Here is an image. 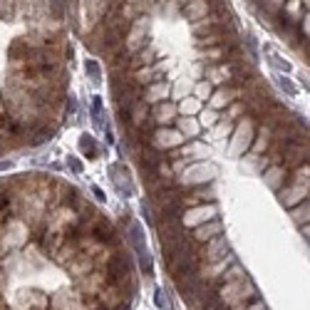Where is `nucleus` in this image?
I'll return each instance as SVG.
<instances>
[{
	"mask_svg": "<svg viewBox=\"0 0 310 310\" xmlns=\"http://www.w3.org/2000/svg\"><path fill=\"white\" fill-rule=\"evenodd\" d=\"M166 295H164V291H157V305L162 310H169V300H164Z\"/></svg>",
	"mask_w": 310,
	"mask_h": 310,
	"instance_id": "nucleus-29",
	"label": "nucleus"
},
{
	"mask_svg": "<svg viewBox=\"0 0 310 310\" xmlns=\"http://www.w3.org/2000/svg\"><path fill=\"white\" fill-rule=\"evenodd\" d=\"M92 191H95V196H97V198H104V194H102V189H97V186H92Z\"/></svg>",
	"mask_w": 310,
	"mask_h": 310,
	"instance_id": "nucleus-31",
	"label": "nucleus"
},
{
	"mask_svg": "<svg viewBox=\"0 0 310 310\" xmlns=\"http://www.w3.org/2000/svg\"><path fill=\"white\" fill-rule=\"evenodd\" d=\"M273 144V127L268 124V127H263L256 137H253V142H251V149L256 151V154H265L268 149Z\"/></svg>",
	"mask_w": 310,
	"mask_h": 310,
	"instance_id": "nucleus-16",
	"label": "nucleus"
},
{
	"mask_svg": "<svg viewBox=\"0 0 310 310\" xmlns=\"http://www.w3.org/2000/svg\"><path fill=\"white\" fill-rule=\"evenodd\" d=\"M196 117H198L196 122H198L201 127H206V129H211L216 122H221V115H218V109H211V107H209V109H201V112H198Z\"/></svg>",
	"mask_w": 310,
	"mask_h": 310,
	"instance_id": "nucleus-19",
	"label": "nucleus"
},
{
	"mask_svg": "<svg viewBox=\"0 0 310 310\" xmlns=\"http://www.w3.org/2000/svg\"><path fill=\"white\" fill-rule=\"evenodd\" d=\"M176 157H184L186 162H194V159H206L209 157V147L206 144H198V142H191V144H181L174 151Z\"/></svg>",
	"mask_w": 310,
	"mask_h": 310,
	"instance_id": "nucleus-15",
	"label": "nucleus"
},
{
	"mask_svg": "<svg viewBox=\"0 0 310 310\" xmlns=\"http://www.w3.org/2000/svg\"><path fill=\"white\" fill-rule=\"evenodd\" d=\"M176 109H179L184 117H191V115H198L201 109H204V102L196 97H189V99H181L179 104H176Z\"/></svg>",
	"mask_w": 310,
	"mask_h": 310,
	"instance_id": "nucleus-18",
	"label": "nucleus"
},
{
	"mask_svg": "<svg viewBox=\"0 0 310 310\" xmlns=\"http://www.w3.org/2000/svg\"><path fill=\"white\" fill-rule=\"evenodd\" d=\"M84 72L90 75V80H92V82L102 80V70H99V65L95 62V60H87V62H84Z\"/></svg>",
	"mask_w": 310,
	"mask_h": 310,
	"instance_id": "nucleus-22",
	"label": "nucleus"
},
{
	"mask_svg": "<svg viewBox=\"0 0 310 310\" xmlns=\"http://www.w3.org/2000/svg\"><path fill=\"white\" fill-rule=\"evenodd\" d=\"M243 95V90L241 87H231V84H224V87H218V90H213L211 97H209V107L211 109H226L231 102H236V99Z\"/></svg>",
	"mask_w": 310,
	"mask_h": 310,
	"instance_id": "nucleus-5",
	"label": "nucleus"
},
{
	"mask_svg": "<svg viewBox=\"0 0 310 310\" xmlns=\"http://www.w3.org/2000/svg\"><path fill=\"white\" fill-rule=\"evenodd\" d=\"M201 57H206L211 62H224V48H206L201 52Z\"/></svg>",
	"mask_w": 310,
	"mask_h": 310,
	"instance_id": "nucleus-23",
	"label": "nucleus"
},
{
	"mask_svg": "<svg viewBox=\"0 0 310 310\" xmlns=\"http://www.w3.org/2000/svg\"><path fill=\"white\" fill-rule=\"evenodd\" d=\"M226 253H229V243H226V238L218 233V236H213V238L206 241V248H204V253H201L198 258H206L209 263H216V261H221Z\"/></svg>",
	"mask_w": 310,
	"mask_h": 310,
	"instance_id": "nucleus-7",
	"label": "nucleus"
},
{
	"mask_svg": "<svg viewBox=\"0 0 310 310\" xmlns=\"http://www.w3.org/2000/svg\"><path fill=\"white\" fill-rule=\"evenodd\" d=\"M99 112H102V97H92V117L99 122Z\"/></svg>",
	"mask_w": 310,
	"mask_h": 310,
	"instance_id": "nucleus-28",
	"label": "nucleus"
},
{
	"mask_svg": "<svg viewBox=\"0 0 310 310\" xmlns=\"http://www.w3.org/2000/svg\"><path fill=\"white\" fill-rule=\"evenodd\" d=\"M50 134H52L50 129H40V131H37V134L33 137V139H30V144H42L45 139H50Z\"/></svg>",
	"mask_w": 310,
	"mask_h": 310,
	"instance_id": "nucleus-26",
	"label": "nucleus"
},
{
	"mask_svg": "<svg viewBox=\"0 0 310 310\" xmlns=\"http://www.w3.org/2000/svg\"><path fill=\"white\" fill-rule=\"evenodd\" d=\"M211 92H213V84L209 80H201L198 84L194 87V97L196 99H201V102H206V99L211 97Z\"/></svg>",
	"mask_w": 310,
	"mask_h": 310,
	"instance_id": "nucleus-21",
	"label": "nucleus"
},
{
	"mask_svg": "<svg viewBox=\"0 0 310 310\" xmlns=\"http://www.w3.org/2000/svg\"><path fill=\"white\" fill-rule=\"evenodd\" d=\"M276 194H278V198L288 206V209H293V206H298L303 198H308V186H295V184H288V186H280Z\"/></svg>",
	"mask_w": 310,
	"mask_h": 310,
	"instance_id": "nucleus-8",
	"label": "nucleus"
},
{
	"mask_svg": "<svg viewBox=\"0 0 310 310\" xmlns=\"http://www.w3.org/2000/svg\"><path fill=\"white\" fill-rule=\"evenodd\" d=\"M288 176H291V171H288L285 166H280V164H271V166L263 169V181H265L273 191H278V189L288 181Z\"/></svg>",
	"mask_w": 310,
	"mask_h": 310,
	"instance_id": "nucleus-11",
	"label": "nucleus"
},
{
	"mask_svg": "<svg viewBox=\"0 0 310 310\" xmlns=\"http://www.w3.org/2000/svg\"><path fill=\"white\" fill-rule=\"evenodd\" d=\"M218 176V169L209 162H196L189 169H184L181 179L176 181V186H201L206 181H211Z\"/></svg>",
	"mask_w": 310,
	"mask_h": 310,
	"instance_id": "nucleus-2",
	"label": "nucleus"
},
{
	"mask_svg": "<svg viewBox=\"0 0 310 310\" xmlns=\"http://www.w3.org/2000/svg\"><path fill=\"white\" fill-rule=\"evenodd\" d=\"M176 115H179V109H176V104L174 102H157L154 104V109L149 112V117H151V124H157V127H164V124H169V122H174L176 119Z\"/></svg>",
	"mask_w": 310,
	"mask_h": 310,
	"instance_id": "nucleus-6",
	"label": "nucleus"
},
{
	"mask_svg": "<svg viewBox=\"0 0 310 310\" xmlns=\"http://www.w3.org/2000/svg\"><path fill=\"white\" fill-rule=\"evenodd\" d=\"M209 201H213V191L211 189H206L204 184L201 186H191V191L189 194L181 196V204L186 206H198V204H209Z\"/></svg>",
	"mask_w": 310,
	"mask_h": 310,
	"instance_id": "nucleus-14",
	"label": "nucleus"
},
{
	"mask_svg": "<svg viewBox=\"0 0 310 310\" xmlns=\"http://www.w3.org/2000/svg\"><path fill=\"white\" fill-rule=\"evenodd\" d=\"M256 137V122L251 117H241V122L233 127V139H231L229 154L231 157H241L251 149V142Z\"/></svg>",
	"mask_w": 310,
	"mask_h": 310,
	"instance_id": "nucleus-1",
	"label": "nucleus"
},
{
	"mask_svg": "<svg viewBox=\"0 0 310 310\" xmlns=\"http://www.w3.org/2000/svg\"><path fill=\"white\" fill-rule=\"evenodd\" d=\"M209 10H211V3L209 0H186V3H181V15L186 17V20H198V17L209 15Z\"/></svg>",
	"mask_w": 310,
	"mask_h": 310,
	"instance_id": "nucleus-12",
	"label": "nucleus"
},
{
	"mask_svg": "<svg viewBox=\"0 0 310 310\" xmlns=\"http://www.w3.org/2000/svg\"><path fill=\"white\" fill-rule=\"evenodd\" d=\"M176 129L184 134V137H198V131H201V124L196 122V119H191V117H179L176 119Z\"/></svg>",
	"mask_w": 310,
	"mask_h": 310,
	"instance_id": "nucleus-17",
	"label": "nucleus"
},
{
	"mask_svg": "<svg viewBox=\"0 0 310 310\" xmlns=\"http://www.w3.org/2000/svg\"><path fill=\"white\" fill-rule=\"evenodd\" d=\"M184 142H186V137L179 129H171V127H154L147 139L149 147L159 149V151H164V149H176Z\"/></svg>",
	"mask_w": 310,
	"mask_h": 310,
	"instance_id": "nucleus-3",
	"label": "nucleus"
},
{
	"mask_svg": "<svg viewBox=\"0 0 310 310\" xmlns=\"http://www.w3.org/2000/svg\"><path fill=\"white\" fill-rule=\"evenodd\" d=\"M265 52H268V55L273 57V65H276L278 70H285V72L291 70V65H288V62H285V60H283V57H280V55H278V52H276L273 48H265Z\"/></svg>",
	"mask_w": 310,
	"mask_h": 310,
	"instance_id": "nucleus-25",
	"label": "nucleus"
},
{
	"mask_svg": "<svg viewBox=\"0 0 310 310\" xmlns=\"http://www.w3.org/2000/svg\"><path fill=\"white\" fill-rule=\"evenodd\" d=\"M157 62H159V55L154 52L151 45H144V48H139L137 52H131V55H129L127 67L137 70V67H149V65H157Z\"/></svg>",
	"mask_w": 310,
	"mask_h": 310,
	"instance_id": "nucleus-9",
	"label": "nucleus"
},
{
	"mask_svg": "<svg viewBox=\"0 0 310 310\" xmlns=\"http://www.w3.org/2000/svg\"><path fill=\"white\" fill-rule=\"evenodd\" d=\"M169 92H171V87H169L166 80L151 82L147 87H142V99H144L147 104H157V102H164V99L169 97Z\"/></svg>",
	"mask_w": 310,
	"mask_h": 310,
	"instance_id": "nucleus-10",
	"label": "nucleus"
},
{
	"mask_svg": "<svg viewBox=\"0 0 310 310\" xmlns=\"http://www.w3.org/2000/svg\"><path fill=\"white\" fill-rule=\"evenodd\" d=\"M278 84H280V87H283V90H285L288 95H295V92H298V90H295V84H291V82L285 80L283 75H278Z\"/></svg>",
	"mask_w": 310,
	"mask_h": 310,
	"instance_id": "nucleus-27",
	"label": "nucleus"
},
{
	"mask_svg": "<svg viewBox=\"0 0 310 310\" xmlns=\"http://www.w3.org/2000/svg\"><path fill=\"white\" fill-rule=\"evenodd\" d=\"M80 151L87 157V159H95V157H97V144H95V139H92L90 134H84L80 139Z\"/></svg>",
	"mask_w": 310,
	"mask_h": 310,
	"instance_id": "nucleus-20",
	"label": "nucleus"
},
{
	"mask_svg": "<svg viewBox=\"0 0 310 310\" xmlns=\"http://www.w3.org/2000/svg\"><path fill=\"white\" fill-rule=\"evenodd\" d=\"M218 216V206L209 201V204H198V206H191L184 213H179V224L181 226H198V224H206Z\"/></svg>",
	"mask_w": 310,
	"mask_h": 310,
	"instance_id": "nucleus-4",
	"label": "nucleus"
},
{
	"mask_svg": "<svg viewBox=\"0 0 310 310\" xmlns=\"http://www.w3.org/2000/svg\"><path fill=\"white\" fill-rule=\"evenodd\" d=\"M293 218H295V224H308V201H300L298 204V211H293Z\"/></svg>",
	"mask_w": 310,
	"mask_h": 310,
	"instance_id": "nucleus-24",
	"label": "nucleus"
},
{
	"mask_svg": "<svg viewBox=\"0 0 310 310\" xmlns=\"http://www.w3.org/2000/svg\"><path fill=\"white\" fill-rule=\"evenodd\" d=\"M221 231H224L221 221H218V218H211V221H206V224H198V226H194V241H196V243H206L209 238L218 236Z\"/></svg>",
	"mask_w": 310,
	"mask_h": 310,
	"instance_id": "nucleus-13",
	"label": "nucleus"
},
{
	"mask_svg": "<svg viewBox=\"0 0 310 310\" xmlns=\"http://www.w3.org/2000/svg\"><path fill=\"white\" fill-rule=\"evenodd\" d=\"M67 162H70V166H72V171H82V164L75 159V157H67Z\"/></svg>",
	"mask_w": 310,
	"mask_h": 310,
	"instance_id": "nucleus-30",
	"label": "nucleus"
}]
</instances>
